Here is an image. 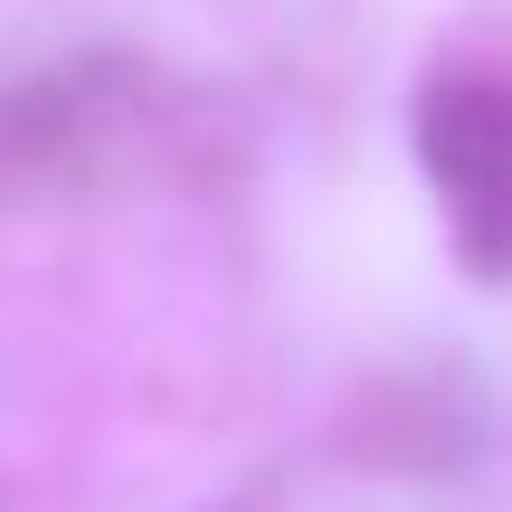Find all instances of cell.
<instances>
[{
	"label": "cell",
	"mask_w": 512,
	"mask_h": 512,
	"mask_svg": "<svg viewBox=\"0 0 512 512\" xmlns=\"http://www.w3.org/2000/svg\"><path fill=\"white\" fill-rule=\"evenodd\" d=\"M418 171L446 209L475 285H512V86L494 76H427L418 114H408Z\"/></svg>",
	"instance_id": "cell-1"
}]
</instances>
